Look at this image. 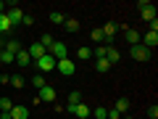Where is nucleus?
I'll return each mask as SVG.
<instances>
[{
    "label": "nucleus",
    "instance_id": "obj_1",
    "mask_svg": "<svg viewBox=\"0 0 158 119\" xmlns=\"http://www.w3.org/2000/svg\"><path fill=\"white\" fill-rule=\"evenodd\" d=\"M132 58H135V61H148V58H150L153 56V51H150V48H145V45H142V42H137V45H132Z\"/></svg>",
    "mask_w": 158,
    "mask_h": 119
},
{
    "label": "nucleus",
    "instance_id": "obj_2",
    "mask_svg": "<svg viewBox=\"0 0 158 119\" xmlns=\"http://www.w3.org/2000/svg\"><path fill=\"white\" fill-rule=\"evenodd\" d=\"M34 64H37V69H40V72H53L58 61H56V58L50 56V53H45V56L40 58V61H34Z\"/></svg>",
    "mask_w": 158,
    "mask_h": 119
},
{
    "label": "nucleus",
    "instance_id": "obj_3",
    "mask_svg": "<svg viewBox=\"0 0 158 119\" xmlns=\"http://www.w3.org/2000/svg\"><path fill=\"white\" fill-rule=\"evenodd\" d=\"M56 69H58L61 74H66V77H71V74L77 72V64H74L71 58H61V61L56 64Z\"/></svg>",
    "mask_w": 158,
    "mask_h": 119
},
{
    "label": "nucleus",
    "instance_id": "obj_4",
    "mask_svg": "<svg viewBox=\"0 0 158 119\" xmlns=\"http://www.w3.org/2000/svg\"><path fill=\"white\" fill-rule=\"evenodd\" d=\"M48 53H50V56L56 58V61H61V58H69V48L63 45V42H53Z\"/></svg>",
    "mask_w": 158,
    "mask_h": 119
},
{
    "label": "nucleus",
    "instance_id": "obj_5",
    "mask_svg": "<svg viewBox=\"0 0 158 119\" xmlns=\"http://www.w3.org/2000/svg\"><path fill=\"white\" fill-rule=\"evenodd\" d=\"M56 95H58V93L56 90H53V87L50 85H42V87H40V101H45V103H56Z\"/></svg>",
    "mask_w": 158,
    "mask_h": 119
},
{
    "label": "nucleus",
    "instance_id": "obj_6",
    "mask_svg": "<svg viewBox=\"0 0 158 119\" xmlns=\"http://www.w3.org/2000/svg\"><path fill=\"white\" fill-rule=\"evenodd\" d=\"M27 53H29V58H32V61H40V58H42V56H45V48H42V45H40V42H32V45H29L27 48Z\"/></svg>",
    "mask_w": 158,
    "mask_h": 119
},
{
    "label": "nucleus",
    "instance_id": "obj_7",
    "mask_svg": "<svg viewBox=\"0 0 158 119\" xmlns=\"http://www.w3.org/2000/svg\"><path fill=\"white\" fill-rule=\"evenodd\" d=\"M140 42H142L145 48H150V51H153V48L158 45V32H156V29H148V34L140 40Z\"/></svg>",
    "mask_w": 158,
    "mask_h": 119
},
{
    "label": "nucleus",
    "instance_id": "obj_8",
    "mask_svg": "<svg viewBox=\"0 0 158 119\" xmlns=\"http://www.w3.org/2000/svg\"><path fill=\"white\" fill-rule=\"evenodd\" d=\"M79 103H82V93H79V90L69 93V103L63 106V111H69V114H71V111H74V106H79Z\"/></svg>",
    "mask_w": 158,
    "mask_h": 119
},
{
    "label": "nucleus",
    "instance_id": "obj_9",
    "mask_svg": "<svg viewBox=\"0 0 158 119\" xmlns=\"http://www.w3.org/2000/svg\"><path fill=\"white\" fill-rule=\"evenodd\" d=\"M6 16L11 19V24H13V27L24 21V11H21V8H8V13H6Z\"/></svg>",
    "mask_w": 158,
    "mask_h": 119
},
{
    "label": "nucleus",
    "instance_id": "obj_10",
    "mask_svg": "<svg viewBox=\"0 0 158 119\" xmlns=\"http://www.w3.org/2000/svg\"><path fill=\"white\" fill-rule=\"evenodd\" d=\"M27 117H29L27 106H13V108H11V114H8V119H27Z\"/></svg>",
    "mask_w": 158,
    "mask_h": 119
},
{
    "label": "nucleus",
    "instance_id": "obj_11",
    "mask_svg": "<svg viewBox=\"0 0 158 119\" xmlns=\"http://www.w3.org/2000/svg\"><path fill=\"white\" fill-rule=\"evenodd\" d=\"M11 29H13L11 19H8L6 13H0V37H3V34H6V32H11Z\"/></svg>",
    "mask_w": 158,
    "mask_h": 119
},
{
    "label": "nucleus",
    "instance_id": "obj_12",
    "mask_svg": "<svg viewBox=\"0 0 158 119\" xmlns=\"http://www.w3.org/2000/svg\"><path fill=\"white\" fill-rule=\"evenodd\" d=\"M106 61L113 66V64H118V61H121V53H118L116 48H108V53H106Z\"/></svg>",
    "mask_w": 158,
    "mask_h": 119
},
{
    "label": "nucleus",
    "instance_id": "obj_13",
    "mask_svg": "<svg viewBox=\"0 0 158 119\" xmlns=\"http://www.w3.org/2000/svg\"><path fill=\"white\" fill-rule=\"evenodd\" d=\"M129 106H132V103H129V98H118V101H116V108H113V111L127 114V111H129Z\"/></svg>",
    "mask_w": 158,
    "mask_h": 119
},
{
    "label": "nucleus",
    "instance_id": "obj_14",
    "mask_svg": "<svg viewBox=\"0 0 158 119\" xmlns=\"http://www.w3.org/2000/svg\"><path fill=\"white\" fill-rule=\"evenodd\" d=\"M74 117H79V119H87V117H90V108H87L85 106V103H79V106H74Z\"/></svg>",
    "mask_w": 158,
    "mask_h": 119
},
{
    "label": "nucleus",
    "instance_id": "obj_15",
    "mask_svg": "<svg viewBox=\"0 0 158 119\" xmlns=\"http://www.w3.org/2000/svg\"><path fill=\"white\" fill-rule=\"evenodd\" d=\"M16 64H19V66H29V64H32L29 53H27V51H19V53H16Z\"/></svg>",
    "mask_w": 158,
    "mask_h": 119
},
{
    "label": "nucleus",
    "instance_id": "obj_16",
    "mask_svg": "<svg viewBox=\"0 0 158 119\" xmlns=\"http://www.w3.org/2000/svg\"><path fill=\"white\" fill-rule=\"evenodd\" d=\"M6 51L16 56V53H19V51H24V48H21V42H19V40H8V42H6Z\"/></svg>",
    "mask_w": 158,
    "mask_h": 119
},
{
    "label": "nucleus",
    "instance_id": "obj_17",
    "mask_svg": "<svg viewBox=\"0 0 158 119\" xmlns=\"http://www.w3.org/2000/svg\"><path fill=\"white\" fill-rule=\"evenodd\" d=\"M13 103L8 101V98H0V111H3V119H8V114H11Z\"/></svg>",
    "mask_w": 158,
    "mask_h": 119
},
{
    "label": "nucleus",
    "instance_id": "obj_18",
    "mask_svg": "<svg viewBox=\"0 0 158 119\" xmlns=\"http://www.w3.org/2000/svg\"><path fill=\"white\" fill-rule=\"evenodd\" d=\"M142 19H145V21H156V8H153V6H145V8H142Z\"/></svg>",
    "mask_w": 158,
    "mask_h": 119
},
{
    "label": "nucleus",
    "instance_id": "obj_19",
    "mask_svg": "<svg viewBox=\"0 0 158 119\" xmlns=\"http://www.w3.org/2000/svg\"><path fill=\"white\" fill-rule=\"evenodd\" d=\"M116 24H113V21H108L106 24V27H103V34H106V40H113V34H116Z\"/></svg>",
    "mask_w": 158,
    "mask_h": 119
},
{
    "label": "nucleus",
    "instance_id": "obj_20",
    "mask_svg": "<svg viewBox=\"0 0 158 119\" xmlns=\"http://www.w3.org/2000/svg\"><path fill=\"white\" fill-rule=\"evenodd\" d=\"M127 42H129V45H137V42H140V32H137V29H127Z\"/></svg>",
    "mask_w": 158,
    "mask_h": 119
},
{
    "label": "nucleus",
    "instance_id": "obj_21",
    "mask_svg": "<svg viewBox=\"0 0 158 119\" xmlns=\"http://www.w3.org/2000/svg\"><path fill=\"white\" fill-rule=\"evenodd\" d=\"M8 85L16 87V90H21V87H24V77H21V74H13V77L8 79Z\"/></svg>",
    "mask_w": 158,
    "mask_h": 119
},
{
    "label": "nucleus",
    "instance_id": "obj_22",
    "mask_svg": "<svg viewBox=\"0 0 158 119\" xmlns=\"http://www.w3.org/2000/svg\"><path fill=\"white\" fill-rule=\"evenodd\" d=\"M13 61H16V56H13V53H8L6 48H3V51H0V64H6V66H8V64H13Z\"/></svg>",
    "mask_w": 158,
    "mask_h": 119
},
{
    "label": "nucleus",
    "instance_id": "obj_23",
    "mask_svg": "<svg viewBox=\"0 0 158 119\" xmlns=\"http://www.w3.org/2000/svg\"><path fill=\"white\" fill-rule=\"evenodd\" d=\"M63 27H66V32H79V21H77V19H66Z\"/></svg>",
    "mask_w": 158,
    "mask_h": 119
},
{
    "label": "nucleus",
    "instance_id": "obj_24",
    "mask_svg": "<svg viewBox=\"0 0 158 119\" xmlns=\"http://www.w3.org/2000/svg\"><path fill=\"white\" fill-rule=\"evenodd\" d=\"M92 56V51H90V48H79V51H77V58H79V61H87V58H90Z\"/></svg>",
    "mask_w": 158,
    "mask_h": 119
},
{
    "label": "nucleus",
    "instance_id": "obj_25",
    "mask_svg": "<svg viewBox=\"0 0 158 119\" xmlns=\"http://www.w3.org/2000/svg\"><path fill=\"white\" fill-rule=\"evenodd\" d=\"M53 42H56V40H53L50 34H42V37H40V45L45 48V51H50V45H53Z\"/></svg>",
    "mask_w": 158,
    "mask_h": 119
},
{
    "label": "nucleus",
    "instance_id": "obj_26",
    "mask_svg": "<svg viewBox=\"0 0 158 119\" xmlns=\"http://www.w3.org/2000/svg\"><path fill=\"white\" fill-rule=\"evenodd\" d=\"M92 117H95V119H108V108L106 106H98L95 111H92Z\"/></svg>",
    "mask_w": 158,
    "mask_h": 119
},
{
    "label": "nucleus",
    "instance_id": "obj_27",
    "mask_svg": "<svg viewBox=\"0 0 158 119\" xmlns=\"http://www.w3.org/2000/svg\"><path fill=\"white\" fill-rule=\"evenodd\" d=\"M95 66H98V72H111V64H108L106 58H98V61H95Z\"/></svg>",
    "mask_w": 158,
    "mask_h": 119
},
{
    "label": "nucleus",
    "instance_id": "obj_28",
    "mask_svg": "<svg viewBox=\"0 0 158 119\" xmlns=\"http://www.w3.org/2000/svg\"><path fill=\"white\" fill-rule=\"evenodd\" d=\"M108 48H111V45H98L95 51H92V53H95V58H106V53H108Z\"/></svg>",
    "mask_w": 158,
    "mask_h": 119
},
{
    "label": "nucleus",
    "instance_id": "obj_29",
    "mask_svg": "<svg viewBox=\"0 0 158 119\" xmlns=\"http://www.w3.org/2000/svg\"><path fill=\"white\" fill-rule=\"evenodd\" d=\"M50 21H53V24H63V21H66V16L58 13V11H53V13H50Z\"/></svg>",
    "mask_w": 158,
    "mask_h": 119
},
{
    "label": "nucleus",
    "instance_id": "obj_30",
    "mask_svg": "<svg viewBox=\"0 0 158 119\" xmlns=\"http://www.w3.org/2000/svg\"><path fill=\"white\" fill-rule=\"evenodd\" d=\"M32 85H34V87H37V90H40V87L45 85V77H42V74H34V79H32Z\"/></svg>",
    "mask_w": 158,
    "mask_h": 119
},
{
    "label": "nucleus",
    "instance_id": "obj_31",
    "mask_svg": "<svg viewBox=\"0 0 158 119\" xmlns=\"http://www.w3.org/2000/svg\"><path fill=\"white\" fill-rule=\"evenodd\" d=\"M92 40H95V42H103V40H106L103 29H92Z\"/></svg>",
    "mask_w": 158,
    "mask_h": 119
},
{
    "label": "nucleus",
    "instance_id": "obj_32",
    "mask_svg": "<svg viewBox=\"0 0 158 119\" xmlns=\"http://www.w3.org/2000/svg\"><path fill=\"white\" fill-rule=\"evenodd\" d=\"M148 117H150V119H158V106H156V103L148 108Z\"/></svg>",
    "mask_w": 158,
    "mask_h": 119
},
{
    "label": "nucleus",
    "instance_id": "obj_33",
    "mask_svg": "<svg viewBox=\"0 0 158 119\" xmlns=\"http://www.w3.org/2000/svg\"><path fill=\"white\" fill-rule=\"evenodd\" d=\"M21 24H24V27H32V24H34V19H32V16H24V21H21Z\"/></svg>",
    "mask_w": 158,
    "mask_h": 119
},
{
    "label": "nucleus",
    "instance_id": "obj_34",
    "mask_svg": "<svg viewBox=\"0 0 158 119\" xmlns=\"http://www.w3.org/2000/svg\"><path fill=\"white\" fill-rule=\"evenodd\" d=\"M118 117H121L118 111H108V119H118Z\"/></svg>",
    "mask_w": 158,
    "mask_h": 119
},
{
    "label": "nucleus",
    "instance_id": "obj_35",
    "mask_svg": "<svg viewBox=\"0 0 158 119\" xmlns=\"http://www.w3.org/2000/svg\"><path fill=\"white\" fill-rule=\"evenodd\" d=\"M0 13H6V3L3 0H0Z\"/></svg>",
    "mask_w": 158,
    "mask_h": 119
},
{
    "label": "nucleus",
    "instance_id": "obj_36",
    "mask_svg": "<svg viewBox=\"0 0 158 119\" xmlns=\"http://www.w3.org/2000/svg\"><path fill=\"white\" fill-rule=\"evenodd\" d=\"M3 48H6V40H3V37H0V51H3Z\"/></svg>",
    "mask_w": 158,
    "mask_h": 119
}]
</instances>
